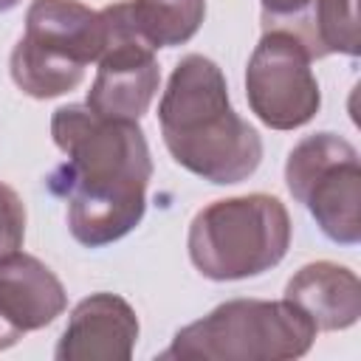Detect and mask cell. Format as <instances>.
<instances>
[{"instance_id": "obj_1", "label": "cell", "mask_w": 361, "mask_h": 361, "mask_svg": "<svg viewBox=\"0 0 361 361\" xmlns=\"http://www.w3.org/2000/svg\"><path fill=\"white\" fill-rule=\"evenodd\" d=\"M51 138L65 161L45 183L68 203L73 240L104 248L127 237L144 220L152 178L149 144L138 121L102 118L87 104H65L51 116Z\"/></svg>"}, {"instance_id": "obj_2", "label": "cell", "mask_w": 361, "mask_h": 361, "mask_svg": "<svg viewBox=\"0 0 361 361\" xmlns=\"http://www.w3.org/2000/svg\"><path fill=\"white\" fill-rule=\"evenodd\" d=\"M158 124L175 164L214 186L248 180L262 161L259 133L231 107L223 71L203 54H186L172 68Z\"/></svg>"}, {"instance_id": "obj_3", "label": "cell", "mask_w": 361, "mask_h": 361, "mask_svg": "<svg viewBox=\"0 0 361 361\" xmlns=\"http://www.w3.org/2000/svg\"><path fill=\"white\" fill-rule=\"evenodd\" d=\"M290 214L274 195L254 192L203 206L189 223V259L212 282H237L276 268L290 248Z\"/></svg>"}, {"instance_id": "obj_4", "label": "cell", "mask_w": 361, "mask_h": 361, "mask_svg": "<svg viewBox=\"0 0 361 361\" xmlns=\"http://www.w3.org/2000/svg\"><path fill=\"white\" fill-rule=\"evenodd\" d=\"M313 322L288 299H228L180 327L158 358L203 361H288L313 347Z\"/></svg>"}, {"instance_id": "obj_5", "label": "cell", "mask_w": 361, "mask_h": 361, "mask_svg": "<svg viewBox=\"0 0 361 361\" xmlns=\"http://www.w3.org/2000/svg\"><path fill=\"white\" fill-rule=\"evenodd\" d=\"M104 45L102 14L79 0H34L25 11V31L17 39L8 71L31 99H56L76 90L85 68Z\"/></svg>"}, {"instance_id": "obj_6", "label": "cell", "mask_w": 361, "mask_h": 361, "mask_svg": "<svg viewBox=\"0 0 361 361\" xmlns=\"http://www.w3.org/2000/svg\"><path fill=\"white\" fill-rule=\"evenodd\" d=\"M285 186L327 240L338 245L361 240V161L347 138L327 130L305 135L288 152Z\"/></svg>"}, {"instance_id": "obj_7", "label": "cell", "mask_w": 361, "mask_h": 361, "mask_svg": "<svg viewBox=\"0 0 361 361\" xmlns=\"http://www.w3.org/2000/svg\"><path fill=\"white\" fill-rule=\"evenodd\" d=\"M313 56L288 28H262L245 65V99L251 113L271 130H296L322 107Z\"/></svg>"}, {"instance_id": "obj_8", "label": "cell", "mask_w": 361, "mask_h": 361, "mask_svg": "<svg viewBox=\"0 0 361 361\" xmlns=\"http://www.w3.org/2000/svg\"><path fill=\"white\" fill-rule=\"evenodd\" d=\"M99 14L104 23V45L85 104L102 118L138 121L161 85L155 48L130 23L124 0L104 6Z\"/></svg>"}, {"instance_id": "obj_9", "label": "cell", "mask_w": 361, "mask_h": 361, "mask_svg": "<svg viewBox=\"0 0 361 361\" xmlns=\"http://www.w3.org/2000/svg\"><path fill=\"white\" fill-rule=\"evenodd\" d=\"M138 316L118 293L85 296L62 330L54 358L56 361H127L138 341Z\"/></svg>"}, {"instance_id": "obj_10", "label": "cell", "mask_w": 361, "mask_h": 361, "mask_svg": "<svg viewBox=\"0 0 361 361\" xmlns=\"http://www.w3.org/2000/svg\"><path fill=\"white\" fill-rule=\"evenodd\" d=\"M65 307V285L42 259L20 251L0 259V322L17 336L48 327Z\"/></svg>"}, {"instance_id": "obj_11", "label": "cell", "mask_w": 361, "mask_h": 361, "mask_svg": "<svg viewBox=\"0 0 361 361\" xmlns=\"http://www.w3.org/2000/svg\"><path fill=\"white\" fill-rule=\"evenodd\" d=\"M296 305L316 330H347L361 316V282L347 265L319 259L302 265L285 285V296Z\"/></svg>"}, {"instance_id": "obj_12", "label": "cell", "mask_w": 361, "mask_h": 361, "mask_svg": "<svg viewBox=\"0 0 361 361\" xmlns=\"http://www.w3.org/2000/svg\"><path fill=\"white\" fill-rule=\"evenodd\" d=\"M313 59L330 54L358 56V6L355 0H313L290 25Z\"/></svg>"}, {"instance_id": "obj_13", "label": "cell", "mask_w": 361, "mask_h": 361, "mask_svg": "<svg viewBox=\"0 0 361 361\" xmlns=\"http://www.w3.org/2000/svg\"><path fill=\"white\" fill-rule=\"evenodd\" d=\"M135 31L158 51L186 45L203 25L206 0H124Z\"/></svg>"}, {"instance_id": "obj_14", "label": "cell", "mask_w": 361, "mask_h": 361, "mask_svg": "<svg viewBox=\"0 0 361 361\" xmlns=\"http://www.w3.org/2000/svg\"><path fill=\"white\" fill-rule=\"evenodd\" d=\"M25 240V203L23 197L0 180V259L20 251Z\"/></svg>"}, {"instance_id": "obj_15", "label": "cell", "mask_w": 361, "mask_h": 361, "mask_svg": "<svg viewBox=\"0 0 361 361\" xmlns=\"http://www.w3.org/2000/svg\"><path fill=\"white\" fill-rule=\"evenodd\" d=\"M262 3V28H285L307 11L313 0H259Z\"/></svg>"}, {"instance_id": "obj_16", "label": "cell", "mask_w": 361, "mask_h": 361, "mask_svg": "<svg viewBox=\"0 0 361 361\" xmlns=\"http://www.w3.org/2000/svg\"><path fill=\"white\" fill-rule=\"evenodd\" d=\"M20 338H23V336H17L11 327H6V324L0 322V350H8V347H14Z\"/></svg>"}, {"instance_id": "obj_17", "label": "cell", "mask_w": 361, "mask_h": 361, "mask_svg": "<svg viewBox=\"0 0 361 361\" xmlns=\"http://www.w3.org/2000/svg\"><path fill=\"white\" fill-rule=\"evenodd\" d=\"M20 6V0H0V14L3 11H11V8H17Z\"/></svg>"}]
</instances>
